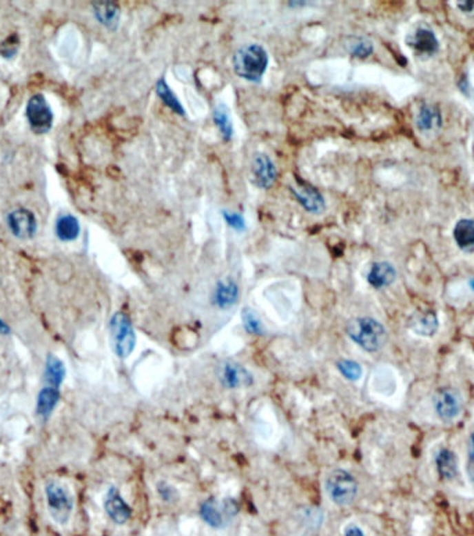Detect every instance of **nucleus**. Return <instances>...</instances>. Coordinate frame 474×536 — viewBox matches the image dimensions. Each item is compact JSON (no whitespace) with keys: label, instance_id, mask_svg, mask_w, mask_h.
Returning <instances> with one entry per match:
<instances>
[{"label":"nucleus","instance_id":"1","mask_svg":"<svg viewBox=\"0 0 474 536\" xmlns=\"http://www.w3.org/2000/svg\"><path fill=\"white\" fill-rule=\"evenodd\" d=\"M348 337L367 352H378L387 342V331L378 319L360 317L351 319L347 326Z\"/></svg>","mask_w":474,"mask_h":536},{"label":"nucleus","instance_id":"2","mask_svg":"<svg viewBox=\"0 0 474 536\" xmlns=\"http://www.w3.org/2000/svg\"><path fill=\"white\" fill-rule=\"evenodd\" d=\"M269 64L267 50L260 45H249L233 56L234 72L249 82H261Z\"/></svg>","mask_w":474,"mask_h":536},{"label":"nucleus","instance_id":"3","mask_svg":"<svg viewBox=\"0 0 474 536\" xmlns=\"http://www.w3.org/2000/svg\"><path fill=\"white\" fill-rule=\"evenodd\" d=\"M45 496L50 518L57 525H67L74 513V497L70 489L57 479H49L45 484Z\"/></svg>","mask_w":474,"mask_h":536},{"label":"nucleus","instance_id":"4","mask_svg":"<svg viewBox=\"0 0 474 536\" xmlns=\"http://www.w3.org/2000/svg\"><path fill=\"white\" fill-rule=\"evenodd\" d=\"M110 337L114 353L120 359H128L136 345V334L131 318L124 312H115L110 321Z\"/></svg>","mask_w":474,"mask_h":536},{"label":"nucleus","instance_id":"5","mask_svg":"<svg viewBox=\"0 0 474 536\" xmlns=\"http://www.w3.org/2000/svg\"><path fill=\"white\" fill-rule=\"evenodd\" d=\"M326 492L334 504L348 506L358 495V482L349 473L334 470L327 477Z\"/></svg>","mask_w":474,"mask_h":536},{"label":"nucleus","instance_id":"6","mask_svg":"<svg viewBox=\"0 0 474 536\" xmlns=\"http://www.w3.org/2000/svg\"><path fill=\"white\" fill-rule=\"evenodd\" d=\"M27 119L31 130L37 134H46L53 124V113L43 95H34L27 104Z\"/></svg>","mask_w":474,"mask_h":536},{"label":"nucleus","instance_id":"7","mask_svg":"<svg viewBox=\"0 0 474 536\" xmlns=\"http://www.w3.org/2000/svg\"><path fill=\"white\" fill-rule=\"evenodd\" d=\"M237 514V506L233 500H226L219 504L215 499H208L200 506V515L205 524L215 529H220L227 524V519Z\"/></svg>","mask_w":474,"mask_h":536},{"label":"nucleus","instance_id":"8","mask_svg":"<svg viewBox=\"0 0 474 536\" xmlns=\"http://www.w3.org/2000/svg\"><path fill=\"white\" fill-rule=\"evenodd\" d=\"M218 378L222 386L226 389L249 388L254 382V378L247 368L230 360L223 361L218 367Z\"/></svg>","mask_w":474,"mask_h":536},{"label":"nucleus","instance_id":"9","mask_svg":"<svg viewBox=\"0 0 474 536\" xmlns=\"http://www.w3.org/2000/svg\"><path fill=\"white\" fill-rule=\"evenodd\" d=\"M8 224L13 235L19 239H31L37 234V219L34 212L27 208H17L8 217Z\"/></svg>","mask_w":474,"mask_h":536},{"label":"nucleus","instance_id":"10","mask_svg":"<svg viewBox=\"0 0 474 536\" xmlns=\"http://www.w3.org/2000/svg\"><path fill=\"white\" fill-rule=\"evenodd\" d=\"M104 510H105L108 518L118 525L127 524L132 517V508L124 500L120 490L114 486L110 488L105 493Z\"/></svg>","mask_w":474,"mask_h":536},{"label":"nucleus","instance_id":"11","mask_svg":"<svg viewBox=\"0 0 474 536\" xmlns=\"http://www.w3.org/2000/svg\"><path fill=\"white\" fill-rule=\"evenodd\" d=\"M462 401L460 396L455 389L444 388L440 389L434 397V408L437 415L444 421L455 419L460 413Z\"/></svg>","mask_w":474,"mask_h":536},{"label":"nucleus","instance_id":"12","mask_svg":"<svg viewBox=\"0 0 474 536\" xmlns=\"http://www.w3.org/2000/svg\"><path fill=\"white\" fill-rule=\"evenodd\" d=\"M278 178V170L275 163L267 155H257L253 161V179L254 182L264 189H268L275 185Z\"/></svg>","mask_w":474,"mask_h":536},{"label":"nucleus","instance_id":"13","mask_svg":"<svg viewBox=\"0 0 474 536\" xmlns=\"http://www.w3.org/2000/svg\"><path fill=\"white\" fill-rule=\"evenodd\" d=\"M291 193L294 195V197L298 200V203L309 212H313V214H319L324 210L326 207V203H324V199L323 196L319 193L318 189H315L313 186L311 185H301L300 188H290Z\"/></svg>","mask_w":474,"mask_h":536},{"label":"nucleus","instance_id":"14","mask_svg":"<svg viewBox=\"0 0 474 536\" xmlns=\"http://www.w3.org/2000/svg\"><path fill=\"white\" fill-rule=\"evenodd\" d=\"M239 296H240L239 285L231 279H223L216 284L212 295V301L218 308L225 310V308L233 307L237 303V300H239Z\"/></svg>","mask_w":474,"mask_h":536},{"label":"nucleus","instance_id":"15","mask_svg":"<svg viewBox=\"0 0 474 536\" xmlns=\"http://www.w3.org/2000/svg\"><path fill=\"white\" fill-rule=\"evenodd\" d=\"M60 400V388L45 385L37 399V414L42 419H48L57 407Z\"/></svg>","mask_w":474,"mask_h":536},{"label":"nucleus","instance_id":"16","mask_svg":"<svg viewBox=\"0 0 474 536\" xmlns=\"http://www.w3.org/2000/svg\"><path fill=\"white\" fill-rule=\"evenodd\" d=\"M395 277H397L395 268L390 263L380 261V263H375L371 267L368 274V282L373 288L380 289L391 285L395 281Z\"/></svg>","mask_w":474,"mask_h":536},{"label":"nucleus","instance_id":"17","mask_svg":"<svg viewBox=\"0 0 474 536\" xmlns=\"http://www.w3.org/2000/svg\"><path fill=\"white\" fill-rule=\"evenodd\" d=\"M93 10L100 24L107 28H116L120 21V8L114 2H94Z\"/></svg>","mask_w":474,"mask_h":536},{"label":"nucleus","instance_id":"18","mask_svg":"<svg viewBox=\"0 0 474 536\" xmlns=\"http://www.w3.org/2000/svg\"><path fill=\"white\" fill-rule=\"evenodd\" d=\"M453 239L462 250L473 252L474 250V221L467 219L457 221L453 228Z\"/></svg>","mask_w":474,"mask_h":536},{"label":"nucleus","instance_id":"19","mask_svg":"<svg viewBox=\"0 0 474 536\" xmlns=\"http://www.w3.org/2000/svg\"><path fill=\"white\" fill-rule=\"evenodd\" d=\"M64 378H65L64 363L57 356L49 355L45 363V374H43L45 385L60 388Z\"/></svg>","mask_w":474,"mask_h":536},{"label":"nucleus","instance_id":"20","mask_svg":"<svg viewBox=\"0 0 474 536\" xmlns=\"http://www.w3.org/2000/svg\"><path fill=\"white\" fill-rule=\"evenodd\" d=\"M408 45H411L415 50L420 53H427V54H433L438 49V41L434 32L426 28L418 30L416 34L408 41Z\"/></svg>","mask_w":474,"mask_h":536},{"label":"nucleus","instance_id":"21","mask_svg":"<svg viewBox=\"0 0 474 536\" xmlns=\"http://www.w3.org/2000/svg\"><path fill=\"white\" fill-rule=\"evenodd\" d=\"M416 126L420 131H424V132L440 130L442 126L440 110L435 106H423L416 119Z\"/></svg>","mask_w":474,"mask_h":536},{"label":"nucleus","instance_id":"22","mask_svg":"<svg viewBox=\"0 0 474 536\" xmlns=\"http://www.w3.org/2000/svg\"><path fill=\"white\" fill-rule=\"evenodd\" d=\"M81 228L78 220L71 216V214H64V216H60L56 221V235L60 241L70 242L75 241L79 237Z\"/></svg>","mask_w":474,"mask_h":536},{"label":"nucleus","instance_id":"23","mask_svg":"<svg viewBox=\"0 0 474 536\" xmlns=\"http://www.w3.org/2000/svg\"><path fill=\"white\" fill-rule=\"evenodd\" d=\"M435 463H437V468H438L441 478L451 481L457 475V459H456V455L453 452H451L448 449L440 450V453L435 459Z\"/></svg>","mask_w":474,"mask_h":536},{"label":"nucleus","instance_id":"24","mask_svg":"<svg viewBox=\"0 0 474 536\" xmlns=\"http://www.w3.org/2000/svg\"><path fill=\"white\" fill-rule=\"evenodd\" d=\"M212 119H214V123L218 127L223 141H229L231 138V135H233V124H231L230 113H229V109L226 107V104L218 103L215 106L214 113H212Z\"/></svg>","mask_w":474,"mask_h":536},{"label":"nucleus","instance_id":"25","mask_svg":"<svg viewBox=\"0 0 474 536\" xmlns=\"http://www.w3.org/2000/svg\"><path fill=\"white\" fill-rule=\"evenodd\" d=\"M156 92H157V96L164 101L167 107H169L172 112H175L179 116H185V109L164 78L158 79L156 85Z\"/></svg>","mask_w":474,"mask_h":536},{"label":"nucleus","instance_id":"26","mask_svg":"<svg viewBox=\"0 0 474 536\" xmlns=\"http://www.w3.org/2000/svg\"><path fill=\"white\" fill-rule=\"evenodd\" d=\"M437 327H438V323L434 312H427L416 317L415 323L412 326L415 332L420 335H433L437 331Z\"/></svg>","mask_w":474,"mask_h":536},{"label":"nucleus","instance_id":"27","mask_svg":"<svg viewBox=\"0 0 474 536\" xmlns=\"http://www.w3.org/2000/svg\"><path fill=\"white\" fill-rule=\"evenodd\" d=\"M242 319H243V326L247 332L251 335H262L264 334V326L261 323L260 317L257 312L251 308H245L242 312Z\"/></svg>","mask_w":474,"mask_h":536},{"label":"nucleus","instance_id":"28","mask_svg":"<svg viewBox=\"0 0 474 536\" xmlns=\"http://www.w3.org/2000/svg\"><path fill=\"white\" fill-rule=\"evenodd\" d=\"M351 56L357 57V59H367L369 57L372 53H373V45L368 41V39H362V38H355V39H351L349 43H348V49H347Z\"/></svg>","mask_w":474,"mask_h":536},{"label":"nucleus","instance_id":"29","mask_svg":"<svg viewBox=\"0 0 474 536\" xmlns=\"http://www.w3.org/2000/svg\"><path fill=\"white\" fill-rule=\"evenodd\" d=\"M337 368L349 381H358L362 377V368L357 361L340 360L337 363Z\"/></svg>","mask_w":474,"mask_h":536},{"label":"nucleus","instance_id":"30","mask_svg":"<svg viewBox=\"0 0 474 536\" xmlns=\"http://www.w3.org/2000/svg\"><path fill=\"white\" fill-rule=\"evenodd\" d=\"M222 216L225 223L234 231L237 232H243L246 230V220L239 212L234 211H222Z\"/></svg>","mask_w":474,"mask_h":536},{"label":"nucleus","instance_id":"31","mask_svg":"<svg viewBox=\"0 0 474 536\" xmlns=\"http://www.w3.org/2000/svg\"><path fill=\"white\" fill-rule=\"evenodd\" d=\"M157 490H158V495H160V497L164 500V502H167V503H174L176 499H178V492H176V489L174 488V486H171L169 484H167V482H160L158 485H157Z\"/></svg>","mask_w":474,"mask_h":536},{"label":"nucleus","instance_id":"32","mask_svg":"<svg viewBox=\"0 0 474 536\" xmlns=\"http://www.w3.org/2000/svg\"><path fill=\"white\" fill-rule=\"evenodd\" d=\"M17 46H19V39L17 37H9L3 45H2V49H0V53H2V56H5L6 59H12L16 52H17Z\"/></svg>","mask_w":474,"mask_h":536},{"label":"nucleus","instance_id":"33","mask_svg":"<svg viewBox=\"0 0 474 536\" xmlns=\"http://www.w3.org/2000/svg\"><path fill=\"white\" fill-rule=\"evenodd\" d=\"M345 536H365V533L360 526L349 525L345 528Z\"/></svg>","mask_w":474,"mask_h":536},{"label":"nucleus","instance_id":"34","mask_svg":"<svg viewBox=\"0 0 474 536\" xmlns=\"http://www.w3.org/2000/svg\"><path fill=\"white\" fill-rule=\"evenodd\" d=\"M457 8L463 13H470L474 10V0H470V2H457Z\"/></svg>","mask_w":474,"mask_h":536},{"label":"nucleus","instance_id":"35","mask_svg":"<svg viewBox=\"0 0 474 536\" xmlns=\"http://www.w3.org/2000/svg\"><path fill=\"white\" fill-rule=\"evenodd\" d=\"M467 471H468V475H470L471 481L474 482V459H470V460H468V468H467Z\"/></svg>","mask_w":474,"mask_h":536},{"label":"nucleus","instance_id":"36","mask_svg":"<svg viewBox=\"0 0 474 536\" xmlns=\"http://www.w3.org/2000/svg\"><path fill=\"white\" fill-rule=\"evenodd\" d=\"M470 459H474V433H473L471 441H470Z\"/></svg>","mask_w":474,"mask_h":536},{"label":"nucleus","instance_id":"37","mask_svg":"<svg viewBox=\"0 0 474 536\" xmlns=\"http://www.w3.org/2000/svg\"><path fill=\"white\" fill-rule=\"evenodd\" d=\"M0 332H2V334H6V332H9V328H8V326L3 323L2 319H0Z\"/></svg>","mask_w":474,"mask_h":536},{"label":"nucleus","instance_id":"38","mask_svg":"<svg viewBox=\"0 0 474 536\" xmlns=\"http://www.w3.org/2000/svg\"><path fill=\"white\" fill-rule=\"evenodd\" d=\"M470 286H471V289L474 290V278L470 281Z\"/></svg>","mask_w":474,"mask_h":536}]
</instances>
